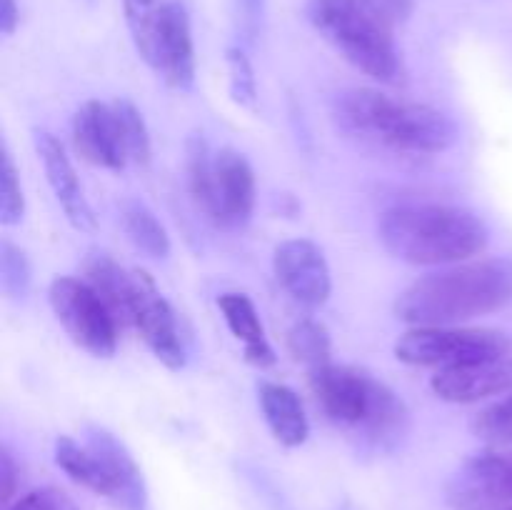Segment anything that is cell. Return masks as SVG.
Listing matches in <instances>:
<instances>
[{"label": "cell", "mask_w": 512, "mask_h": 510, "mask_svg": "<svg viewBox=\"0 0 512 510\" xmlns=\"http://www.w3.org/2000/svg\"><path fill=\"white\" fill-rule=\"evenodd\" d=\"M218 308L233 338L243 345L245 360L260 370L270 368L275 363V350L265 335L263 320L253 300L245 293H223L218 298Z\"/></svg>", "instance_id": "cell-18"}, {"label": "cell", "mask_w": 512, "mask_h": 510, "mask_svg": "<svg viewBox=\"0 0 512 510\" xmlns=\"http://www.w3.org/2000/svg\"><path fill=\"white\" fill-rule=\"evenodd\" d=\"M255 173L243 153L223 148L213 158V180L205 218L225 230L243 228L255 210Z\"/></svg>", "instance_id": "cell-13"}, {"label": "cell", "mask_w": 512, "mask_h": 510, "mask_svg": "<svg viewBox=\"0 0 512 510\" xmlns=\"http://www.w3.org/2000/svg\"><path fill=\"white\" fill-rule=\"evenodd\" d=\"M35 150H38V158L43 163L50 190H53L68 223L80 233H93L98 220H95L93 208L85 198L83 183H80L78 170H75L65 145L48 130H35Z\"/></svg>", "instance_id": "cell-16"}, {"label": "cell", "mask_w": 512, "mask_h": 510, "mask_svg": "<svg viewBox=\"0 0 512 510\" xmlns=\"http://www.w3.org/2000/svg\"><path fill=\"white\" fill-rule=\"evenodd\" d=\"M55 465L68 475L73 483H78L80 488L90 490V493L100 495L103 493V483H100L98 463H95L93 453L85 443L68 438V435H60L55 440Z\"/></svg>", "instance_id": "cell-22"}, {"label": "cell", "mask_w": 512, "mask_h": 510, "mask_svg": "<svg viewBox=\"0 0 512 510\" xmlns=\"http://www.w3.org/2000/svg\"><path fill=\"white\" fill-rule=\"evenodd\" d=\"M5 510H78V505L65 490L45 485V488H35L15 498Z\"/></svg>", "instance_id": "cell-28"}, {"label": "cell", "mask_w": 512, "mask_h": 510, "mask_svg": "<svg viewBox=\"0 0 512 510\" xmlns=\"http://www.w3.org/2000/svg\"><path fill=\"white\" fill-rule=\"evenodd\" d=\"M473 433L493 448H512V393L503 395L475 415Z\"/></svg>", "instance_id": "cell-24"}, {"label": "cell", "mask_w": 512, "mask_h": 510, "mask_svg": "<svg viewBox=\"0 0 512 510\" xmlns=\"http://www.w3.org/2000/svg\"><path fill=\"white\" fill-rule=\"evenodd\" d=\"M85 445L98 463L103 493L100 498L110 500L120 510H148V485L143 470L135 463L123 440L115 438L110 430L90 425L85 430Z\"/></svg>", "instance_id": "cell-12"}, {"label": "cell", "mask_w": 512, "mask_h": 510, "mask_svg": "<svg viewBox=\"0 0 512 510\" xmlns=\"http://www.w3.org/2000/svg\"><path fill=\"white\" fill-rule=\"evenodd\" d=\"M390 25H398L403 20H408V15L413 13V0H368Z\"/></svg>", "instance_id": "cell-32"}, {"label": "cell", "mask_w": 512, "mask_h": 510, "mask_svg": "<svg viewBox=\"0 0 512 510\" xmlns=\"http://www.w3.org/2000/svg\"><path fill=\"white\" fill-rule=\"evenodd\" d=\"M33 283V268L20 245L10 243L8 238L0 243V288L8 298L20 300L28 295Z\"/></svg>", "instance_id": "cell-25"}, {"label": "cell", "mask_w": 512, "mask_h": 510, "mask_svg": "<svg viewBox=\"0 0 512 510\" xmlns=\"http://www.w3.org/2000/svg\"><path fill=\"white\" fill-rule=\"evenodd\" d=\"M85 280L98 290L100 298L113 310L120 328H130V310L135 295V270H125L108 253H90L83 263Z\"/></svg>", "instance_id": "cell-19"}, {"label": "cell", "mask_w": 512, "mask_h": 510, "mask_svg": "<svg viewBox=\"0 0 512 510\" xmlns=\"http://www.w3.org/2000/svg\"><path fill=\"white\" fill-rule=\"evenodd\" d=\"M130 328L140 335L150 353L168 370H183L188 363L183 330L173 305L165 300L155 280L145 270H135V295L130 310Z\"/></svg>", "instance_id": "cell-10"}, {"label": "cell", "mask_w": 512, "mask_h": 510, "mask_svg": "<svg viewBox=\"0 0 512 510\" xmlns=\"http://www.w3.org/2000/svg\"><path fill=\"white\" fill-rule=\"evenodd\" d=\"M503 510H512V505H510V508H503Z\"/></svg>", "instance_id": "cell-34"}, {"label": "cell", "mask_w": 512, "mask_h": 510, "mask_svg": "<svg viewBox=\"0 0 512 510\" xmlns=\"http://www.w3.org/2000/svg\"><path fill=\"white\" fill-rule=\"evenodd\" d=\"M453 510H503L512 505V448L468 458L445 485Z\"/></svg>", "instance_id": "cell-9"}, {"label": "cell", "mask_w": 512, "mask_h": 510, "mask_svg": "<svg viewBox=\"0 0 512 510\" xmlns=\"http://www.w3.org/2000/svg\"><path fill=\"white\" fill-rule=\"evenodd\" d=\"M258 403L270 433L283 448H300L310 435V420L303 400L293 388L265 380L258 385Z\"/></svg>", "instance_id": "cell-17"}, {"label": "cell", "mask_w": 512, "mask_h": 510, "mask_svg": "<svg viewBox=\"0 0 512 510\" xmlns=\"http://www.w3.org/2000/svg\"><path fill=\"white\" fill-rule=\"evenodd\" d=\"M313 28L353 68L380 85H405V63L393 25L368 0H308Z\"/></svg>", "instance_id": "cell-5"}, {"label": "cell", "mask_w": 512, "mask_h": 510, "mask_svg": "<svg viewBox=\"0 0 512 510\" xmlns=\"http://www.w3.org/2000/svg\"><path fill=\"white\" fill-rule=\"evenodd\" d=\"M140 58L163 78L168 88L185 90L195 83V45L190 15L175 0H163L143 30L130 35Z\"/></svg>", "instance_id": "cell-8"}, {"label": "cell", "mask_w": 512, "mask_h": 510, "mask_svg": "<svg viewBox=\"0 0 512 510\" xmlns=\"http://www.w3.org/2000/svg\"><path fill=\"white\" fill-rule=\"evenodd\" d=\"M18 485H20V465L18 460L13 458L8 445H3V450H0V498H3L5 508L13 503L15 493H18Z\"/></svg>", "instance_id": "cell-29"}, {"label": "cell", "mask_w": 512, "mask_h": 510, "mask_svg": "<svg viewBox=\"0 0 512 510\" xmlns=\"http://www.w3.org/2000/svg\"><path fill=\"white\" fill-rule=\"evenodd\" d=\"M512 303V258H473L445 265L395 298V318L410 328L465 325Z\"/></svg>", "instance_id": "cell-1"}, {"label": "cell", "mask_w": 512, "mask_h": 510, "mask_svg": "<svg viewBox=\"0 0 512 510\" xmlns=\"http://www.w3.org/2000/svg\"><path fill=\"white\" fill-rule=\"evenodd\" d=\"M25 215V193L18 165L3 143V168H0V220L3 225H18Z\"/></svg>", "instance_id": "cell-26"}, {"label": "cell", "mask_w": 512, "mask_h": 510, "mask_svg": "<svg viewBox=\"0 0 512 510\" xmlns=\"http://www.w3.org/2000/svg\"><path fill=\"white\" fill-rule=\"evenodd\" d=\"M285 345L293 360L303 363L308 370L330 363V333L318 320H298L285 335Z\"/></svg>", "instance_id": "cell-21"}, {"label": "cell", "mask_w": 512, "mask_h": 510, "mask_svg": "<svg viewBox=\"0 0 512 510\" xmlns=\"http://www.w3.org/2000/svg\"><path fill=\"white\" fill-rule=\"evenodd\" d=\"M120 225L143 255L153 260H165L170 255L168 230L143 200L128 198L120 203Z\"/></svg>", "instance_id": "cell-20"}, {"label": "cell", "mask_w": 512, "mask_h": 510, "mask_svg": "<svg viewBox=\"0 0 512 510\" xmlns=\"http://www.w3.org/2000/svg\"><path fill=\"white\" fill-rule=\"evenodd\" d=\"M503 355H512L510 335L473 325H420L405 330L395 343V358L413 368L445 370Z\"/></svg>", "instance_id": "cell-6"}, {"label": "cell", "mask_w": 512, "mask_h": 510, "mask_svg": "<svg viewBox=\"0 0 512 510\" xmlns=\"http://www.w3.org/2000/svg\"><path fill=\"white\" fill-rule=\"evenodd\" d=\"M225 65H228L230 95H233L235 103L248 110L258 108V80H255V70L250 65V58L245 55V50L228 48Z\"/></svg>", "instance_id": "cell-27"}, {"label": "cell", "mask_w": 512, "mask_h": 510, "mask_svg": "<svg viewBox=\"0 0 512 510\" xmlns=\"http://www.w3.org/2000/svg\"><path fill=\"white\" fill-rule=\"evenodd\" d=\"M70 138H73L75 153L85 163L95 165V168L113 170V173L128 168L130 158L128 150H125L123 133H120V123L113 110V103L85 100L73 115Z\"/></svg>", "instance_id": "cell-14"}, {"label": "cell", "mask_w": 512, "mask_h": 510, "mask_svg": "<svg viewBox=\"0 0 512 510\" xmlns=\"http://www.w3.org/2000/svg\"><path fill=\"white\" fill-rule=\"evenodd\" d=\"M110 103H113L115 115H118L120 133H123V143L125 150H128L130 163L145 168L150 163V155H153V140H150V130L143 113L128 98H115Z\"/></svg>", "instance_id": "cell-23"}, {"label": "cell", "mask_w": 512, "mask_h": 510, "mask_svg": "<svg viewBox=\"0 0 512 510\" xmlns=\"http://www.w3.org/2000/svg\"><path fill=\"white\" fill-rule=\"evenodd\" d=\"M160 5H163V0H123V13L130 35L143 30L148 25V20L158 13Z\"/></svg>", "instance_id": "cell-30"}, {"label": "cell", "mask_w": 512, "mask_h": 510, "mask_svg": "<svg viewBox=\"0 0 512 510\" xmlns=\"http://www.w3.org/2000/svg\"><path fill=\"white\" fill-rule=\"evenodd\" d=\"M273 273L280 288L308 310L323 308L333 293L328 258L308 238L283 240L273 253Z\"/></svg>", "instance_id": "cell-11"}, {"label": "cell", "mask_w": 512, "mask_h": 510, "mask_svg": "<svg viewBox=\"0 0 512 510\" xmlns=\"http://www.w3.org/2000/svg\"><path fill=\"white\" fill-rule=\"evenodd\" d=\"M48 300L55 320L78 348L93 358L115 355L120 323L88 280L60 275L50 283Z\"/></svg>", "instance_id": "cell-7"}, {"label": "cell", "mask_w": 512, "mask_h": 510, "mask_svg": "<svg viewBox=\"0 0 512 510\" xmlns=\"http://www.w3.org/2000/svg\"><path fill=\"white\" fill-rule=\"evenodd\" d=\"M310 393L335 428L378 448L398 443L408 428V408L393 388L353 365L310 370Z\"/></svg>", "instance_id": "cell-3"}, {"label": "cell", "mask_w": 512, "mask_h": 510, "mask_svg": "<svg viewBox=\"0 0 512 510\" xmlns=\"http://www.w3.org/2000/svg\"><path fill=\"white\" fill-rule=\"evenodd\" d=\"M265 0H235V10H238V23L248 38H255L263 20Z\"/></svg>", "instance_id": "cell-31"}, {"label": "cell", "mask_w": 512, "mask_h": 510, "mask_svg": "<svg viewBox=\"0 0 512 510\" xmlns=\"http://www.w3.org/2000/svg\"><path fill=\"white\" fill-rule=\"evenodd\" d=\"M378 238L395 260L408 265H455L488 248V225L473 210L445 203H405L385 210Z\"/></svg>", "instance_id": "cell-2"}, {"label": "cell", "mask_w": 512, "mask_h": 510, "mask_svg": "<svg viewBox=\"0 0 512 510\" xmlns=\"http://www.w3.org/2000/svg\"><path fill=\"white\" fill-rule=\"evenodd\" d=\"M430 390L445 403L470 405L512 393V355L475 360L455 368L435 370Z\"/></svg>", "instance_id": "cell-15"}, {"label": "cell", "mask_w": 512, "mask_h": 510, "mask_svg": "<svg viewBox=\"0 0 512 510\" xmlns=\"http://www.w3.org/2000/svg\"><path fill=\"white\" fill-rule=\"evenodd\" d=\"M20 23L18 0H0V33L13 35Z\"/></svg>", "instance_id": "cell-33"}, {"label": "cell", "mask_w": 512, "mask_h": 510, "mask_svg": "<svg viewBox=\"0 0 512 510\" xmlns=\"http://www.w3.org/2000/svg\"><path fill=\"white\" fill-rule=\"evenodd\" d=\"M338 118L350 133L408 155H438L455 143V123L425 103L375 88H350L338 98Z\"/></svg>", "instance_id": "cell-4"}]
</instances>
